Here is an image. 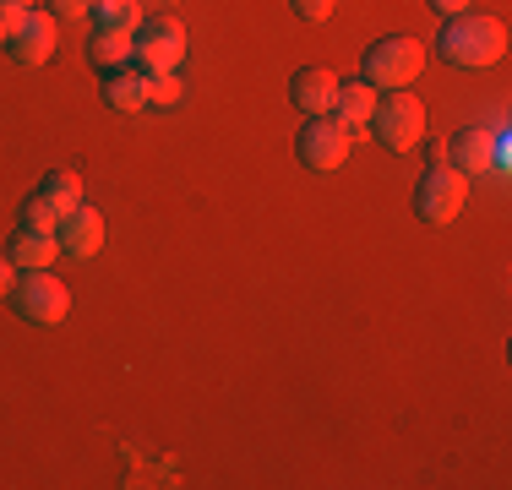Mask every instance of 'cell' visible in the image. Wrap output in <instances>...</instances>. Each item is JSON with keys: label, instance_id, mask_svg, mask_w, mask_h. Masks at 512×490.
I'll use <instances>...</instances> for the list:
<instances>
[{"label": "cell", "instance_id": "obj_1", "mask_svg": "<svg viewBox=\"0 0 512 490\" xmlns=\"http://www.w3.org/2000/svg\"><path fill=\"white\" fill-rule=\"evenodd\" d=\"M436 55L447 60V66H496V60L507 55V22L502 17H485V11H458V17L442 22V33H436Z\"/></svg>", "mask_w": 512, "mask_h": 490}, {"label": "cell", "instance_id": "obj_2", "mask_svg": "<svg viewBox=\"0 0 512 490\" xmlns=\"http://www.w3.org/2000/svg\"><path fill=\"white\" fill-rule=\"evenodd\" d=\"M420 66H425V44L409 39V33H387V39H376L371 49H365L360 82L393 93V88H409V82L420 77Z\"/></svg>", "mask_w": 512, "mask_h": 490}, {"label": "cell", "instance_id": "obj_3", "mask_svg": "<svg viewBox=\"0 0 512 490\" xmlns=\"http://www.w3.org/2000/svg\"><path fill=\"white\" fill-rule=\"evenodd\" d=\"M463 202H469V175H458L447 158H431V169H425L420 186H414V218L442 229L463 213Z\"/></svg>", "mask_w": 512, "mask_h": 490}, {"label": "cell", "instance_id": "obj_4", "mask_svg": "<svg viewBox=\"0 0 512 490\" xmlns=\"http://www.w3.org/2000/svg\"><path fill=\"white\" fill-rule=\"evenodd\" d=\"M6 300H11V311H17L22 322H33V327H55V322H66V311H71V289L60 284L50 267L17 273V284H11Z\"/></svg>", "mask_w": 512, "mask_h": 490}, {"label": "cell", "instance_id": "obj_5", "mask_svg": "<svg viewBox=\"0 0 512 490\" xmlns=\"http://www.w3.org/2000/svg\"><path fill=\"white\" fill-rule=\"evenodd\" d=\"M371 131H376V142H382V147H393V153H409V147L425 142V104H420V98H414L409 88L376 93Z\"/></svg>", "mask_w": 512, "mask_h": 490}, {"label": "cell", "instance_id": "obj_6", "mask_svg": "<svg viewBox=\"0 0 512 490\" xmlns=\"http://www.w3.org/2000/svg\"><path fill=\"white\" fill-rule=\"evenodd\" d=\"M507 131L502 126H463L453 147H447V164L458 175H507Z\"/></svg>", "mask_w": 512, "mask_h": 490}, {"label": "cell", "instance_id": "obj_7", "mask_svg": "<svg viewBox=\"0 0 512 490\" xmlns=\"http://www.w3.org/2000/svg\"><path fill=\"white\" fill-rule=\"evenodd\" d=\"M186 60V28L175 17H142L137 39H131V66L137 71H180Z\"/></svg>", "mask_w": 512, "mask_h": 490}, {"label": "cell", "instance_id": "obj_8", "mask_svg": "<svg viewBox=\"0 0 512 490\" xmlns=\"http://www.w3.org/2000/svg\"><path fill=\"white\" fill-rule=\"evenodd\" d=\"M82 202V175H71V169H55V175H44V186L22 202V229H44V235H55V224L71 213V207Z\"/></svg>", "mask_w": 512, "mask_h": 490}, {"label": "cell", "instance_id": "obj_9", "mask_svg": "<svg viewBox=\"0 0 512 490\" xmlns=\"http://www.w3.org/2000/svg\"><path fill=\"white\" fill-rule=\"evenodd\" d=\"M295 153L306 169L327 175V169H338L349 158V131L338 126L333 115H306V126H300V137H295Z\"/></svg>", "mask_w": 512, "mask_h": 490}, {"label": "cell", "instance_id": "obj_10", "mask_svg": "<svg viewBox=\"0 0 512 490\" xmlns=\"http://www.w3.org/2000/svg\"><path fill=\"white\" fill-rule=\"evenodd\" d=\"M55 240H60V251H66V256H82V262H88V256H99L104 251V213L93 202H77L55 224Z\"/></svg>", "mask_w": 512, "mask_h": 490}, {"label": "cell", "instance_id": "obj_11", "mask_svg": "<svg viewBox=\"0 0 512 490\" xmlns=\"http://www.w3.org/2000/svg\"><path fill=\"white\" fill-rule=\"evenodd\" d=\"M55 44H60L55 17H50V11H39V6H28V17H22L17 39L6 44V55L17 60V66H44V60L55 55Z\"/></svg>", "mask_w": 512, "mask_h": 490}, {"label": "cell", "instance_id": "obj_12", "mask_svg": "<svg viewBox=\"0 0 512 490\" xmlns=\"http://www.w3.org/2000/svg\"><path fill=\"white\" fill-rule=\"evenodd\" d=\"M104 104L120 109V115H137V109H148V71H137L126 60V66H104Z\"/></svg>", "mask_w": 512, "mask_h": 490}, {"label": "cell", "instance_id": "obj_13", "mask_svg": "<svg viewBox=\"0 0 512 490\" xmlns=\"http://www.w3.org/2000/svg\"><path fill=\"white\" fill-rule=\"evenodd\" d=\"M289 98H295L300 115H333L338 77L327 66H306V71H295V82H289Z\"/></svg>", "mask_w": 512, "mask_h": 490}, {"label": "cell", "instance_id": "obj_14", "mask_svg": "<svg viewBox=\"0 0 512 490\" xmlns=\"http://www.w3.org/2000/svg\"><path fill=\"white\" fill-rule=\"evenodd\" d=\"M371 109H376V88L371 82H338V98H333V120L349 131V137H360L365 126H371Z\"/></svg>", "mask_w": 512, "mask_h": 490}, {"label": "cell", "instance_id": "obj_15", "mask_svg": "<svg viewBox=\"0 0 512 490\" xmlns=\"http://www.w3.org/2000/svg\"><path fill=\"white\" fill-rule=\"evenodd\" d=\"M6 256L17 262V273H28V267H50L60 256V240L44 235V229H22L17 224V235L6 240Z\"/></svg>", "mask_w": 512, "mask_h": 490}, {"label": "cell", "instance_id": "obj_16", "mask_svg": "<svg viewBox=\"0 0 512 490\" xmlns=\"http://www.w3.org/2000/svg\"><path fill=\"white\" fill-rule=\"evenodd\" d=\"M88 22H93V28H126V33H137L142 28V6H137V0H93Z\"/></svg>", "mask_w": 512, "mask_h": 490}, {"label": "cell", "instance_id": "obj_17", "mask_svg": "<svg viewBox=\"0 0 512 490\" xmlns=\"http://www.w3.org/2000/svg\"><path fill=\"white\" fill-rule=\"evenodd\" d=\"M131 39H137V33H126V28H93L88 55L99 60V66H126V60H131Z\"/></svg>", "mask_w": 512, "mask_h": 490}, {"label": "cell", "instance_id": "obj_18", "mask_svg": "<svg viewBox=\"0 0 512 490\" xmlns=\"http://www.w3.org/2000/svg\"><path fill=\"white\" fill-rule=\"evenodd\" d=\"M186 98L180 71H148V109H175Z\"/></svg>", "mask_w": 512, "mask_h": 490}, {"label": "cell", "instance_id": "obj_19", "mask_svg": "<svg viewBox=\"0 0 512 490\" xmlns=\"http://www.w3.org/2000/svg\"><path fill=\"white\" fill-rule=\"evenodd\" d=\"M88 6L93 0H44V11H50L55 22H88Z\"/></svg>", "mask_w": 512, "mask_h": 490}, {"label": "cell", "instance_id": "obj_20", "mask_svg": "<svg viewBox=\"0 0 512 490\" xmlns=\"http://www.w3.org/2000/svg\"><path fill=\"white\" fill-rule=\"evenodd\" d=\"M289 6H295V17H306V22H327L338 0H289Z\"/></svg>", "mask_w": 512, "mask_h": 490}, {"label": "cell", "instance_id": "obj_21", "mask_svg": "<svg viewBox=\"0 0 512 490\" xmlns=\"http://www.w3.org/2000/svg\"><path fill=\"white\" fill-rule=\"evenodd\" d=\"M22 17H28V11H17V6H0V49H6L11 39H17Z\"/></svg>", "mask_w": 512, "mask_h": 490}, {"label": "cell", "instance_id": "obj_22", "mask_svg": "<svg viewBox=\"0 0 512 490\" xmlns=\"http://www.w3.org/2000/svg\"><path fill=\"white\" fill-rule=\"evenodd\" d=\"M11 284H17V262H11L6 251H0V300L11 294Z\"/></svg>", "mask_w": 512, "mask_h": 490}, {"label": "cell", "instance_id": "obj_23", "mask_svg": "<svg viewBox=\"0 0 512 490\" xmlns=\"http://www.w3.org/2000/svg\"><path fill=\"white\" fill-rule=\"evenodd\" d=\"M431 11H442V17H458V11H469V0H431Z\"/></svg>", "mask_w": 512, "mask_h": 490}, {"label": "cell", "instance_id": "obj_24", "mask_svg": "<svg viewBox=\"0 0 512 490\" xmlns=\"http://www.w3.org/2000/svg\"><path fill=\"white\" fill-rule=\"evenodd\" d=\"M0 6H17V11H28V6H33V0H0Z\"/></svg>", "mask_w": 512, "mask_h": 490}]
</instances>
